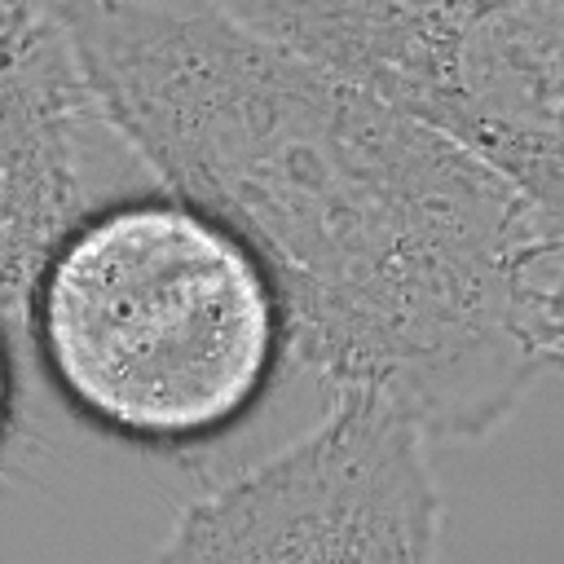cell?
<instances>
[{"label": "cell", "mask_w": 564, "mask_h": 564, "mask_svg": "<svg viewBox=\"0 0 564 564\" xmlns=\"http://www.w3.org/2000/svg\"><path fill=\"white\" fill-rule=\"evenodd\" d=\"M167 194L260 264L282 348L432 441H480L560 370L564 216L220 0H57Z\"/></svg>", "instance_id": "cell-1"}, {"label": "cell", "mask_w": 564, "mask_h": 564, "mask_svg": "<svg viewBox=\"0 0 564 564\" xmlns=\"http://www.w3.org/2000/svg\"><path fill=\"white\" fill-rule=\"evenodd\" d=\"M26 326L57 392L97 427L189 445L234 427L282 357L251 251L154 189L88 212L48 256Z\"/></svg>", "instance_id": "cell-2"}, {"label": "cell", "mask_w": 564, "mask_h": 564, "mask_svg": "<svg viewBox=\"0 0 564 564\" xmlns=\"http://www.w3.org/2000/svg\"><path fill=\"white\" fill-rule=\"evenodd\" d=\"M564 216V0H220Z\"/></svg>", "instance_id": "cell-3"}, {"label": "cell", "mask_w": 564, "mask_h": 564, "mask_svg": "<svg viewBox=\"0 0 564 564\" xmlns=\"http://www.w3.org/2000/svg\"><path fill=\"white\" fill-rule=\"evenodd\" d=\"M441 538L432 436L388 397L339 388L304 436L194 498L154 560L427 564Z\"/></svg>", "instance_id": "cell-4"}, {"label": "cell", "mask_w": 564, "mask_h": 564, "mask_svg": "<svg viewBox=\"0 0 564 564\" xmlns=\"http://www.w3.org/2000/svg\"><path fill=\"white\" fill-rule=\"evenodd\" d=\"M163 181L97 97L53 9H0V322L22 326L53 247Z\"/></svg>", "instance_id": "cell-5"}, {"label": "cell", "mask_w": 564, "mask_h": 564, "mask_svg": "<svg viewBox=\"0 0 564 564\" xmlns=\"http://www.w3.org/2000/svg\"><path fill=\"white\" fill-rule=\"evenodd\" d=\"M9 410H13V375H9V344H4V322H0V441L9 432Z\"/></svg>", "instance_id": "cell-6"}, {"label": "cell", "mask_w": 564, "mask_h": 564, "mask_svg": "<svg viewBox=\"0 0 564 564\" xmlns=\"http://www.w3.org/2000/svg\"><path fill=\"white\" fill-rule=\"evenodd\" d=\"M57 0H0V9H53Z\"/></svg>", "instance_id": "cell-7"}]
</instances>
